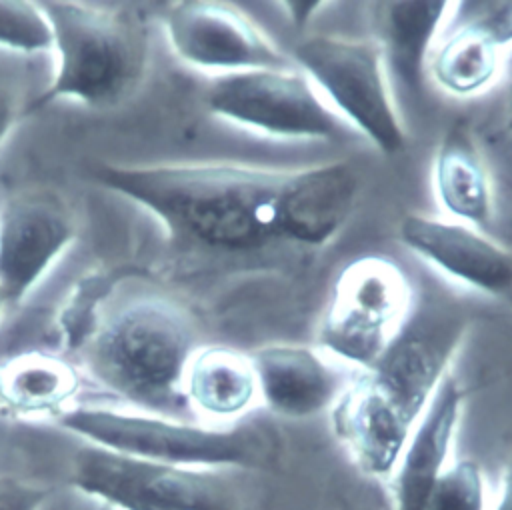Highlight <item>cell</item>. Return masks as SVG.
<instances>
[{
  "instance_id": "6da1fadb",
  "label": "cell",
  "mask_w": 512,
  "mask_h": 510,
  "mask_svg": "<svg viewBox=\"0 0 512 510\" xmlns=\"http://www.w3.org/2000/svg\"><path fill=\"white\" fill-rule=\"evenodd\" d=\"M92 178L152 214L176 250L204 254L324 246L344 228L360 192L348 162L304 168L98 162Z\"/></svg>"
},
{
  "instance_id": "7a4b0ae2",
  "label": "cell",
  "mask_w": 512,
  "mask_h": 510,
  "mask_svg": "<svg viewBox=\"0 0 512 510\" xmlns=\"http://www.w3.org/2000/svg\"><path fill=\"white\" fill-rule=\"evenodd\" d=\"M466 316L446 300L420 302L386 350L348 382L332 406V428L356 466L388 478L404 444L448 374Z\"/></svg>"
},
{
  "instance_id": "3957f363",
  "label": "cell",
  "mask_w": 512,
  "mask_h": 510,
  "mask_svg": "<svg viewBox=\"0 0 512 510\" xmlns=\"http://www.w3.org/2000/svg\"><path fill=\"white\" fill-rule=\"evenodd\" d=\"M196 348L190 314L168 298L146 294L104 312L82 360L98 384L136 410L172 416Z\"/></svg>"
},
{
  "instance_id": "277c9868",
  "label": "cell",
  "mask_w": 512,
  "mask_h": 510,
  "mask_svg": "<svg viewBox=\"0 0 512 510\" xmlns=\"http://www.w3.org/2000/svg\"><path fill=\"white\" fill-rule=\"evenodd\" d=\"M38 6L52 30L56 64L26 114L56 100L112 108L138 88L148 62L146 28L138 16L100 2L48 0Z\"/></svg>"
},
{
  "instance_id": "5b68a950",
  "label": "cell",
  "mask_w": 512,
  "mask_h": 510,
  "mask_svg": "<svg viewBox=\"0 0 512 510\" xmlns=\"http://www.w3.org/2000/svg\"><path fill=\"white\" fill-rule=\"evenodd\" d=\"M58 422L86 444L186 468H268L280 452L272 428L252 420L204 426L156 412L74 404Z\"/></svg>"
},
{
  "instance_id": "8992f818",
  "label": "cell",
  "mask_w": 512,
  "mask_h": 510,
  "mask_svg": "<svg viewBox=\"0 0 512 510\" xmlns=\"http://www.w3.org/2000/svg\"><path fill=\"white\" fill-rule=\"evenodd\" d=\"M294 60L334 114L374 148L388 156L404 150L406 130L376 40L314 34L294 44Z\"/></svg>"
},
{
  "instance_id": "52a82bcc",
  "label": "cell",
  "mask_w": 512,
  "mask_h": 510,
  "mask_svg": "<svg viewBox=\"0 0 512 510\" xmlns=\"http://www.w3.org/2000/svg\"><path fill=\"white\" fill-rule=\"evenodd\" d=\"M68 482L112 510H242L236 488L218 470L150 462L92 444L72 456Z\"/></svg>"
},
{
  "instance_id": "ba28073f",
  "label": "cell",
  "mask_w": 512,
  "mask_h": 510,
  "mask_svg": "<svg viewBox=\"0 0 512 510\" xmlns=\"http://www.w3.org/2000/svg\"><path fill=\"white\" fill-rule=\"evenodd\" d=\"M412 312L404 270L390 258L368 254L336 278L316 342L322 354L358 370L370 366Z\"/></svg>"
},
{
  "instance_id": "9c48e42d",
  "label": "cell",
  "mask_w": 512,
  "mask_h": 510,
  "mask_svg": "<svg viewBox=\"0 0 512 510\" xmlns=\"http://www.w3.org/2000/svg\"><path fill=\"white\" fill-rule=\"evenodd\" d=\"M204 104L230 124L280 140H334L342 130L314 84L290 66L214 76Z\"/></svg>"
},
{
  "instance_id": "30bf717a",
  "label": "cell",
  "mask_w": 512,
  "mask_h": 510,
  "mask_svg": "<svg viewBox=\"0 0 512 510\" xmlns=\"http://www.w3.org/2000/svg\"><path fill=\"white\" fill-rule=\"evenodd\" d=\"M78 232L70 204L54 190H20L0 210V290L22 304Z\"/></svg>"
},
{
  "instance_id": "8fae6325",
  "label": "cell",
  "mask_w": 512,
  "mask_h": 510,
  "mask_svg": "<svg viewBox=\"0 0 512 510\" xmlns=\"http://www.w3.org/2000/svg\"><path fill=\"white\" fill-rule=\"evenodd\" d=\"M162 24L172 52L198 70L220 76L258 68H288L286 56L230 4L170 2Z\"/></svg>"
},
{
  "instance_id": "7c38bea8",
  "label": "cell",
  "mask_w": 512,
  "mask_h": 510,
  "mask_svg": "<svg viewBox=\"0 0 512 510\" xmlns=\"http://www.w3.org/2000/svg\"><path fill=\"white\" fill-rule=\"evenodd\" d=\"M440 34L428 70L448 94L482 92L500 72L502 52L512 46V2H458Z\"/></svg>"
},
{
  "instance_id": "4fadbf2b",
  "label": "cell",
  "mask_w": 512,
  "mask_h": 510,
  "mask_svg": "<svg viewBox=\"0 0 512 510\" xmlns=\"http://www.w3.org/2000/svg\"><path fill=\"white\" fill-rule=\"evenodd\" d=\"M398 236L408 250L464 286L490 296L512 292V254L470 224L408 212Z\"/></svg>"
},
{
  "instance_id": "5bb4252c",
  "label": "cell",
  "mask_w": 512,
  "mask_h": 510,
  "mask_svg": "<svg viewBox=\"0 0 512 510\" xmlns=\"http://www.w3.org/2000/svg\"><path fill=\"white\" fill-rule=\"evenodd\" d=\"M258 396L284 418H310L332 408L342 392L326 354L302 344H268L250 354Z\"/></svg>"
},
{
  "instance_id": "9a60e30c",
  "label": "cell",
  "mask_w": 512,
  "mask_h": 510,
  "mask_svg": "<svg viewBox=\"0 0 512 510\" xmlns=\"http://www.w3.org/2000/svg\"><path fill=\"white\" fill-rule=\"evenodd\" d=\"M464 406V390L448 372L410 432L392 472L396 510H424L428 494L448 464Z\"/></svg>"
},
{
  "instance_id": "2e32d148",
  "label": "cell",
  "mask_w": 512,
  "mask_h": 510,
  "mask_svg": "<svg viewBox=\"0 0 512 510\" xmlns=\"http://www.w3.org/2000/svg\"><path fill=\"white\" fill-rule=\"evenodd\" d=\"M432 180L438 202L452 220L484 228L492 220V186L482 154L470 130L456 122L442 136L434 164Z\"/></svg>"
},
{
  "instance_id": "e0dca14e",
  "label": "cell",
  "mask_w": 512,
  "mask_h": 510,
  "mask_svg": "<svg viewBox=\"0 0 512 510\" xmlns=\"http://www.w3.org/2000/svg\"><path fill=\"white\" fill-rule=\"evenodd\" d=\"M182 394L210 420L240 418L258 396L252 358L226 346H198L186 366Z\"/></svg>"
},
{
  "instance_id": "ac0fdd59",
  "label": "cell",
  "mask_w": 512,
  "mask_h": 510,
  "mask_svg": "<svg viewBox=\"0 0 512 510\" xmlns=\"http://www.w3.org/2000/svg\"><path fill=\"white\" fill-rule=\"evenodd\" d=\"M376 42L384 64L412 94L422 92L424 64L432 40L446 20L450 2H372Z\"/></svg>"
},
{
  "instance_id": "d6986e66",
  "label": "cell",
  "mask_w": 512,
  "mask_h": 510,
  "mask_svg": "<svg viewBox=\"0 0 512 510\" xmlns=\"http://www.w3.org/2000/svg\"><path fill=\"white\" fill-rule=\"evenodd\" d=\"M78 390V370L56 354L20 352L0 366V402L18 416L58 418Z\"/></svg>"
},
{
  "instance_id": "ffe728a7",
  "label": "cell",
  "mask_w": 512,
  "mask_h": 510,
  "mask_svg": "<svg viewBox=\"0 0 512 510\" xmlns=\"http://www.w3.org/2000/svg\"><path fill=\"white\" fill-rule=\"evenodd\" d=\"M118 280V270H90L78 278L56 318L62 344L68 350L82 352L88 344L104 318L102 306Z\"/></svg>"
},
{
  "instance_id": "44dd1931",
  "label": "cell",
  "mask_w": 512,
  "mask_h": 510,
  "mask_svg": "<svg viewBox=\"0 0 512 510\" xmlns=\"http://www.w3.org/2000/svg\"><path fill=\"white\" fill-rule=\"evenodd\" d=\"M44 50H52V30L38 2L0 0V52L30 56Z\"/></svg>"
},
{
  "instance_id": "7402d4cb",
  "label": "cell",
  "mask_w": 512,
  "mask_h": 510,
  "mask_svg": "<svg viewBox=\"0 0 512 510\" xmlns=\"http://www.w3.org/2000/svg\"><path fill=\"white\" fill-rule=\"evenodd\" d=\"M424 510H486V486L476 460L460 458L440 472Z\"/></svg>"
},
{
  "instance_id": "603a6c76",
  "label": "cell",
  "mask_w": 512,
  "mask_h": 510,
  "mask_svg": "<svg viewBox=\"0 0 512 510\" xmlns=\"http://www.w3.org/2000/svg\"><path fill=\"white\" fill-rule=\"evenodd\" d=\"M28 68L22 56L0 52V146L14 130L20 116L26 114Z\"/></svg>"
},
{
  "instance_id": "cb8c5ba5",
  "label": "cell",
  "mask_w": 512,
  "mask_h": 510,
  "mask_svg": "<svg viewBox=\"0 0 512 510\" xmlns=\"http://www.w3.org/2000/svg\"><path fill=\"white\" fill-rule=\"evenodd\" d=\"M52 488L18 476H0V510H44Z\"/></svg>"
},
{
  "instance_id": "d4e9b609",
  "label": "cell",
  "mask_w": 512,
  "mask_h": 510,
  "mask_svg": "<svg viewBox=\"0 0 512 510\" xmlns=\"http://www.w3.org/2000/svg\"><path fill=\"white\" fill-rule=\"evenodd\" d=\"M280 6L286 10L288 18L292 20L294 26H306L316 10L330 6V2H320V0H290V2H280Z\"/></svg>"
},
{
  "instance_id": "484cf974",
  "label": "cell",
  "mask_w": 512,
  "mask_h": 510,
  "mask_svg": "<svg viewBox=\"0 0 512 510\" xmlns=\"http://www.w3.org/2000/svg\"><path fill=\"white\" fill-rule=\"evenodd\" d=\"M494 510H512V458L506 462L500 474V488Z\"/></svg>"
},
{
  "instance_id": "4316f807",
  "label": "cell",
  "mask_w": 512,
  "mask_h": 510,
  "mask_svg": "<svg viewBox=\"0 0 512 510\" xmlns=\"http://www.w3.org/2000/svg\"><path fill=\"white\" fill-rule=\"evenodd\" d=\"M506 108H508V118L512 122V56L506 72Z\"/></svg>"
},
{
  "instance_id": "83f0119b",
  "label": "cell",
  "mask_w": 512,
  "mask_h": 510,
  "mask_svg": "<svg viewBox=\"0 0 512 510\" xmlns=\"http://www.w3.org/2000/svg\"><path fill=\"white\" fill-rule=\"evenodd\" d=\"M10 304H8V300H6V296H4V292L0 290V320H2V316H4V312H6V308H8Z\"/></svg>"
}]
</instances>
